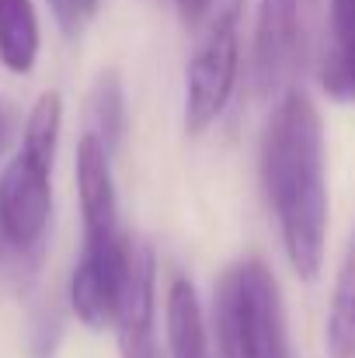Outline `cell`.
<instances>
[{"label":"cell","instance_id":"5b68a950","mask_svg":"<svg viewBox=\"0 0 355 358\" xmlns=\"http://www.w3.org/2000/svg\"><path fill=\"white\" fill-rule=\"evenodd\" d=\"M240 70V0H227L206 24L185 77V129L206 132L234 98Z\"/></svg>","mask_w":355,"mask_h":358},{"label":"cell","instance_id":"8fae6325","mask_svg":"<svg viewBox=\"0 0 355 358\" xmlns=\"http://www.w3.org/2000/svg\"><path fill=\"white\" fill-rule=\"evenodd\" d=\"M324 348H328V358H355V234L342 254L338 275H335Z\"/></svg>","mask_w":355,"mask_h":358},{"label":"cell","instance_id":"52a82bcc","mask_svg":"<svg viewBox=\"0 0 355 358\" xmlns=\"http://www.w3.org/2000/svg\"><path fill=\"white\" fill-rule=\"evenodd\" d=\"M77 199H81V220H84V247L91 254H112L125 243L118 227V192L112 174V150L84 132L77 143Z\"/></svg>","mask_w":355,"mask_h":358},{"label":"cell","instance_id":"277c9868","mask_svg":"<svg viewBox=\"0 0 355 358\" xmlns=\"http://www.w3.org/2000/svg\"><path fill=\"white\" fill-rule=\"evenodd\" d=\"M317 0H258L251 84L258 98H282L310 59Z\"/></svg>","mask_w":355,"mask_h":358},{"label":"cell","instance_id":"7c38bea8","mask_svg":"<svg viewBox=\"0 0 355 358\" xmlns=\"http://www.w3.org/2000/svg\"><path fill=\"white\" fill-rule=\"evenodd\" d=\"M91 136H98L112 153L122 143V132H125V94H122V80H118L112 70H105L91 94H88V129Z\"/></svg>","mask_w":355,"mask_h":358},{"label":"cell","instance_id":"30bf717a","mask_svg":"<svg viewBox=\"0 0 355 358\" xmlns=\"http://www.w3.org/2000/svg\"><path fill=\"white\" fill-rule=\"evenodd\" d=\"M42 49V28L35 0H0V63L25 77L35 70Z\"/></svg>","mask_w":355,"mask_h":358},{"label":"cell","instance_id":"7a4b0ae2","mask_svg":"<svg viewBox=\"0 0 355 358\" xmlns=\"http://www.w3.org/2000/svg\"><path fill=\"white\" fill-rule=\"evenodd\" d=\"M63 129V98L39 94L32 105L21 146L0 171V243L14 254L35 250L53 220V164Z\"/></svg>","mask_w":355,"mask_h":358},{"label":"cell","instance_id":"9a60e30c","mask_svg":"<svg viewBox=\"0 0 355 358\" xmlns=\"http://www.w3.org/2000/svg\"><path fill=\"white\" fill-rule=\"evenodd\" d=\"M49 7H53V14H56V21H60V28L63 31H81L84 28V21L95 14V7H98V0H46Z\"/></svg>","mask_w":355,"mask_h":358},{"label":"cell","instance_id":"2e32d148","mask_svg":"<svg viewBox=\"0 0 355 358\" xmlns=\"http://www.w3.org/2000/svg\"><path fill=\"white\" fill-rule=\"evenodd\" d=\"M174 3H178V10H181V17L188 24H199L209 14V7H213V0H174Z\"/></svg>","mask_w":355,"mask_h":358},{"label":"cell","instance_id":"3957f363","mask_svg":"<svg viewBox=\"0 0 355 358\" xmlns=\"http://www.w3.org/2000/svg\"><path fill=\"white\" fill-rule=\"evenodd\" d=\"M213 331L220 358H289L286 310L265 261H234L213 292Z\"/></svg>","mask_w":355,"mask_h":358},{"label":"cell","instance_id":"ba28073f","mask_svg":"<svg viewBox=\"0 0 355 358\" xmlns=\"http://www.w3.org/2000/svg\"><path fill=\"white\" fill-rule=\"evenodd\" d=\"M122 254H125V243H122L118 254H84L81 250V257L70 271V310L88 331L112 327Z\"/></svg>","mask_w":355,"mask_h":358},{"label":"cell","instance_id":"4fadbf2b","mask_svg":"<svg viewBox=\"0 0 355 358\" xmlns=\"http://www.w3.org/2000/svg\"><path fill=\"white\" fill-rule=\"evenodd\" d=\"M321 87L331 101L355 105V45H324Z\"/></svg>","mask_w":355,"mask_h":358},{"label":"cell","instance_id":"e0dca14e","mask_svg":"<svg viewBox=\"0 0 355 358\" xmlns=\"http://www.w3.org/2000/svg\"><path fill=\"white\" fill-rule=\"evenodd\" d=\"M7 136H11V112H7V105H4V98H0V153H4V146H7Z\"/></svg>","mask_w":355,"mask_h":358},{"label":"cell","instance_id":"9c48e42d","mask_svg":"<svg viewBox=\"0 0 355 358\" xmlns=\"http://www.w3.org/2000/svg\"><path fill=\"white\" fill-rule=\"evenodd\" d=\"M167 348L171 358H213L199 292L185 275H178L167 289Z\"/></svg>","mask_w":355,"mask_h":358},{"label":"cell","instance_id":"5bb4252c","mask_svg":"<svg viewBox=\"0 0 355 358\" xmlns=\"http://www.w3.org/2000/svg\"><path fill=\"white\" fill-rule=\"evenodd\" d=\"M328 45H355V0H328Z\"/></svg>","mask_w":355,"mask_h":358},{"label":"cell","instance_id":"8992f818","mask_svg":"<svg viewBox=\"0 0 355 358\" xmlns=\"http://www.w3.org/2000/svg\"><path fill=\"white\" fill-rule=\"evenodd\" d=\"M153 278H157L153 247L139 237H125L116 313H112L118 358H164L153 327V310H157Z\"/></svg>","mask_w":355,"mask_h":358},{"label":"cell","instance_id":"6da1fadb","mask_svg":"<svg viewBox=\"0 0 355 358\" xmlns=\"http://www.w3.org/2000/svg\"><path fill=\"white\" fill-rule=\"evenodd\" d=\"M324 125L303 91H286L261 132V188L279 223L282 250L300 278H317L328 250Z\"/></svg>","mask_w":355,"mask_h":358}]
</instances>
